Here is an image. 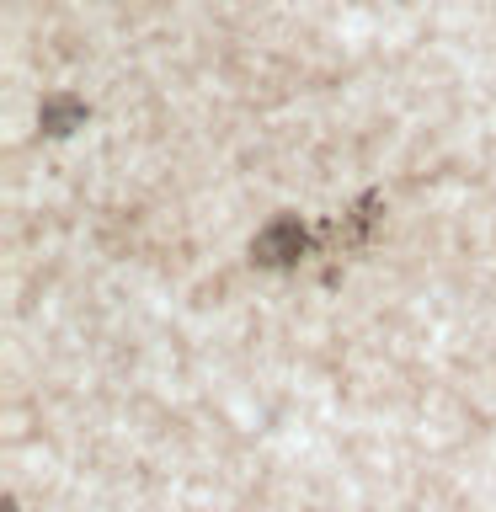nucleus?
Here are the masks:
<instances>
[{
    "mask_svg": "<svg viewBox=\"0 0 496 512\" xmlns=\"http://www.w3.org/2000/svg\"><path fill=\"white\" fill-rule=\"evenodd\" d=\"M304 246H310V235H304V224L299 219H272L262 235H256V262L262 267H288V262H299Z\"/></svg>",
    "mask_w": 496,
    "mask_h": 512,
    "instance_id": "nucleus-1",
    "label": "nucleus"
},
{
    "mask_svg": "<svg viewBox=\"0 0 496 512\" xmlns=\"http://www.w3.org/2000/svg\"><path fill=\"white\" fill-rule=\"evenodd\" d=\"M38 123H43V134H75L80 123H86V102H75V96H48L43 112H38Z\"/></svg>",
    "mask_w": 496,
    "mask_h": 512,
    "instance_id": "nucleus-2",
    "label": "nucleus"
}]
</instances>
